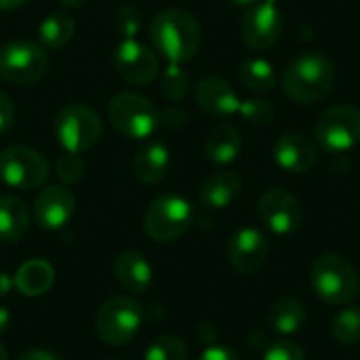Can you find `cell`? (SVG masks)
I'll return each mask as SVG.
<instances>
[{"instance_id":"d590c367","label":"cell","mask_w":360,"mask_h":360,"mask_svg":"<svg viewBox=\"0 0 360 360\" xmlns=\"http://www.w3.org/2000/svg\"><path fill=\"white\" fill-rule=\"evenodd\" d=\"M198 360H240V359H238V354H236L232 348L213 344V346H209V348L200 354V359Z\"/></svg>"},{"instance_id":"cb8c5ba5","label":"cell","mask_w":360,"mask_h":360,"mask_svg":"<svg viewBox=\"0 0 360 360\" xmlns=\"http://www.w3.org/2000/svg\"><path fill=\"white\" fill-rule=\"evenodd\" d=\"M306 319H308L306 304L300 297H293V295L281 297L270 308V314H268L270 327L276 333H281V335H293V333H297L306 325Z\"/></svg>"},{"instance_id":"484cf974","label":"cell","mask_w":360,"mask_h":360,"mask_svg":"<svg viewBox=\"0 0 360 360\" xmlns=\"http://www.w3.org/2000/svg\"><path fill=\"white\" fill-rule=\"evenodd\" d=\"M240 82L253 93H270L276 86V72L270 61L262 57H251L240 65Z\"/></svg>"},{"instance_id":"d6986e66","label":"cell","mask_w":360,"mask_h":360,"mask_svg":"<svg viewBox=\"0 0 360 360\" xmlns=\"http://www.w3.org/2000/svg\"><path fill=\"white\" fill-rule=\"evenodd\" d=\"M240 192L243 179L234 171H215L202 181L198 200L207 209H226L240 196Z\"/></svg>"},{"instance_id":"4dcf8cb0","label":"cell","mask_w":360,"mask_h":360,"mask_svg":"<svg viewBox=\"0 0 360 360\" xmlns=\"http://www.w3.org/2000/svg\"><path fill=\"white\" fill-rule=\"evenodd\" d=\"M114 30L122 40H131L141 30V13L133 4H124L114 15Z\"/></svg>"},{"instance_id":"4fadbf2b","label":"cell","mask_w":360,"mask_h":360,"mask_svg":"<svg viewBox=\"0 0 360 360\" xmlns=\"http://www.w3.org/2000/svg\"><path fill=\"white\" fill-rule=\"evenodd\" d=\"M114 68L116 74L129 84H150L158 76V57L150 46L139 42L137 38L122 40L114 49Z\"/></svg>"},{"instance_id":"83f0119b","label":"cell","mask_w":360,"mask_h":360,"mask_svg":"<svg viewBox=\"0 0 360 360\" xmlns=\"http://www.w3.org/2000/svg\"><path fill=\"white\" fill-rule=\"evenodd\" d=\"M190 91V74L181 63H169L160 74V93L169 101H181Z\"/></svg>"},{"instance_id":"603a6c76","label":"cell","mask_w":360,"mask_h":360,"mask_svg":"<svg viewBox=\"0 0 360 360\" xmlns=\"http://www.w3.org/2000/svg\"><path fill=\"white\" fill-rule=\"evenodd\" d=\"M55 281V270L46 259H30L15 274V287L25 297L44 295Z\"/></svg>"},{"instance_id":"b9f144b4","label":"cell","mask_w":360,"mask_h":360,"mask_svg":"<svg viewBox=\"0 0 360 360\" xmlns=\"http://www.w3.org/2000/svg\"><path fill=\"white\" fill-rule=\"evenodd\" d=\"M230 2H232L234 6H249V8H251V6L257 4L259 0H230Z\"/></svg>"},{"instance_id":"74e56055","label":"cell","mask_w":360,"mask_h":360,"mask_svg":"<svg viewBox=\"0 0 360 360\" xmlns=\"http://www.w3.org/2000/svg\"><path fill=\"white\" fill-rule=\"evenodd\" d=\"M13 285H15V281L6 272H0V297H4L13 289Z\"/></svg>"},{"instance_id":"f546056e","label":"cell","mask_w":360,"mask_h":360,"mask_svg":"<svg viewBox=\"0 0 360 360\" xmlns=\"http://www.w3.org/2000/svg\"><path fill=\"white\" fill-rule=\"evenodd\" d=\"M238 114L243 116L245 122L255 124V127H268V124L274 120V108H272L268 101L255 99V97L240 101Z\"/></svg>"},{"instance_id":"d6a6232c","label":"cell","mask_w":360,"mask_h":360,"mask_svg":"<svg viewBox=\"0 0 360 360\" xmlns=\"http://www.w3.org/2000/svg\"><path fill=\"white\" fill-rule=\"evenodd\" d=\"M264 360H306V352L300 344L295 342H276L272 344L266 354H264Z\"/></svg>"},{"instance_id":"9a60e30c","label":"cell","mask_w":360,"mask_h":360,"mask_svg":"<svg viewBox=\"0 0 360 360\" xmlns=\"http://www.w3.org/2000/svg\"><path fill=\"white\" fill-rule=\"evenodd\" d=\"M76 200L65 186H46L34 200V217L42 230H61L74 213Z\"/></svg>"},{"instance_id":"52a82bcc","label":"cell","mask_w":360,"mask_h":360,"mask_svg":"<svg viewBox=\"0 0 360 360\" xmlns=\"http://www.w3.org/2000/svg\"><path fill=\"white\" fill-rule=\"evenodd\" d=\"M143 306L133 297H112L108 300L95 319L97 335L108 346L129 344L141 329Z\"/></svg>"},{"instance_id":"836d02e7","label":"cell","mask_w":360,"mask_h":360,"mask_svg":"<svg viewBox=\"0 0 360 360\" xmlns=\"http://www.w3.org/2000/svg\"><path fill=\"white\" fill-rule=\"evenodd\" d=\"M160 124L167 129H181L188 124V114L179 108H167L160 112Z\"/></svg>"},{"instance_id":"8fae6325","label":"cell","mask_w":360,"mask_h":360,"mask_svg":"<svg viewBox=\"0 0 360 360\" xmlns=\"http://www.w3.org/2000/svg\"><path fill=\"white\" fill-rule=\"evenodd\" d=\"M257 213L262 224L278 236H289L297 232L304 221L300 198L283 188H272L264 192L257 205Z\"/></svg>"},{"instance_id":"277c9868","label":"cell","mask_w":360,"mask_h":360,"mask_svg":"<svg viewBox=\"0 0 360 360\" xmlns=\"http://www.w3.org/2000/svg\"><path fill=\"white\" fill-rule=\"evenodd\" d=\"M108 116L112 127L127 139H148L160 124V112L156 105L133 91L116 93L110 99Z\"/></svg>"},{"instance_id":"ee69618b","label":"cell","mask_w":360,"mask_h":360,"mask_svg":"<svg viewBox=\"0 0 360 360\" xmlns=\"http://www.w3.org/2000/svg\"><path fill=\"white\" fill-rule=\"evenodd\" d=\"M274 2H281V0H274Z\"/></svg>"},{"instance_id":"2e32d148","label":"cell","mask_w":360,"mask_h":360,"mask_svg":"<svg viewBox=\"0 0 360 360\" xmlns=\"http://www.w3.org/2000/svg\"><path fill=\"white\" fill-rule=\"evenodd\" d=\"M274 162L287 173H308L319 162V150L302 133H285L272 146Z\"/></svg>"},{"instance_id":"ba28073f","label":"cell","mask_w":360,"mask_h":360,"mask_svg":"<svg viewBox=\"0 0 360 360\" xmlns=\"http://www.w3.org/2000/svg\"><path fill=\"white\" fill-rule=\"evenodd\" d=\"M316 143L331 154L350 152L360 143V110L356 105H333L314 124Z\"/></svg>"},{"instance_id":"3957f363","label":"cell","mask_w":360,"mask_h":360,"mask_svg":"<svg viewBox=\"0 0 360 360\" xmlns=\"http://www.w3.org/2000/svg\"><path fill=\"white\" fill-rule=\"evenodd\" d=\"M312 291L331 306H346L360 297V276L356 268L338 253H325L312 264Z\"/></svg>"},{"instance_id":"60d3db41","label":"cell","mask_w":360,"mask_h":360,"mask_svg":"<svg viewBox=\"0 0 360 360\" xmlns=\"http://www.w3.org/2000/svg\"><path fill=\"white\" fill-rule=\"evenodd\" d=\"M84 2H86V0H59V4L65 6V8H80Z\"/></svg>"},{"instance_id":"e0dca14e","label":"cell","mask_w":360,"mask_h":360,"mask_svg":"<svg viewBox=\"0 0 360 360\" xmlns=\"http://www.w3.org/2000/svg\"><path fill=\"white\" fill-rule=\"evenodd\" d=\"M194 97H196L198 108L215 118L234 116L238 114V108H240V99L236 91L230 86V82H226L219 76L202 78L194 89Z\"/></svg>"},{"instance_id":"8992f818","label":"cell","mask_w":360,"mask_h":360,"mask_svg":"<svg viewBox=\"0 0 360 360\" xmlns=\"http://www.w3.org/2000/svg\"><path fill=\"white\" fill-rule=\"evenodd\" d=\"M53 131L65 152L80 154L91 150L103 135L99 114L84 103H70L55 116Z\"/></svg>"},{"instance_id":"f1b7e54d","label":"cell","mask_w":360,"mask_h":360,"mask_svg":"<svg viewBox=\"0 0 360 360\" xmlns=\"http://www.w3.org/2000/svg\"><path fill=\"white\" fill-rule=\"evenodd\" d=\"M143 360H188V346L175 335H162L148 346Z\"/></svg>"},{"instance_id":"44dd1931","label":"cell","mask_w":360,"mask_h":360,"mask_svg":"<svg viewBox=\"0 0 360 360\" xmlns=\"http://www.w3.org/2000/svg\"><path fill=\"white\" fill-rule=\"evenodd\" d=\"M243 150V135L232 124H219L215 127L207 139H205V156L213 165H230L238 158Z\"/></svg>"},{"instance_id":"1f68e13d","label":"cell","mask_w":360,"mask_h":360,"mask_svg":"<svg viewBox=\"0 0 360 360\" xmlns=\"http://www.w3.org/2000/svg\"><path fill=\"white\" fill-rule=\"evenodd\" d=\"M55 173L63 184H78L84 175V162L78 154L65 152L55 162Z\"/></svg>"},{"instance_id":"7402d4cb","label":"cell","mask_w":360,"mask_h":360,"mask_svg":"<svg viewBox=\"0 0 360 360\" xmlns=\"http://www.w3.org/2000/svg\"><path fill=\"white\" fill-rule=\"evenodd\" d=\"M30 213L21 198L11 194H0V240L17 243L27 234Z\"/></svg>"},{"instance_id":"9c48e42d","label":"cell","mask_w":360,"mask_h":360,"mask_svg":"<svg viewBox=\"0 0 360 360\" xmlns=\"http://www.w3.org/2000/svg\"><path fill=\"white\" fill-rule=\"evenodd\" d=\"M49 70L46 49L30 40H13L0 46V78L8 84L38 82Z\"/></svg>"},{"instance_id":"4316f807","label":"cell","mask_w":360,"mask_h":360,"mask_svg":"<svg viewBox=\"0 0 360 360\" xmlns=\"http://www.w3.org/2000/svg\"><path fill=\"white\" fill-rule=\"evenodd\" d=\"M331 335L342 346H354L360 342V308L350 306L338 312L331 321Z\"/></svg>"},{"instance_id":"ac0fdd59","label":"cell","mask_w":360,"mask_h":360,"mask_svg":"<svg viewBox=\"0 0 360 360\" xmlns=\"http://www.w3.org/2000/svg\"><path fill=\"white\" fill-rule=\"evenodd\" d=\"M169 165V148L160 141H150L141 146L133 156V177L143 186H154L165 179Z\"/></svg>"},{"instance_id":"8d00e7d4","label":"cell","mask_w":360,"mask_h":360,"mask_svg":"<svg viewBox=\"0 0 360 360\" xmlns=\"http://www.w3.org/2000/svg\"><path fill=\"white\" fill-rule=\"evenodd\" d=\"M17 360H59L55 354L46 352V350H30L25 354H21Z\"/></svg>"},{"instance_id":"30bf717a","label":"cell","mask_w":360,"mask_h":360,"mask_svg":"<svg viewBox=\"0 0 360 360\" xmlns=\"http://www.w3.org/2000/svg\"><path fill=\"white\" fill-rule=\"evenodd\" d=\"M49 179L46 160L27 146H8L0 152V181L15 190H36Z\"/></svg>"},{"instance_id":"7bdbcfd3","label":"cell","mask_w":360,"mask_h":360,"mask_svg":"<svg viewBox=\"0 0 360 360\" xmlns=\"http://www.w3.org/2000/svg\"><path fill=\"white\" fill-rule=\"evenodd\" d=\"M0 360H8V354H6V350H4L2 344H0Z\"/></svg>"},{"instance_id":"d4e9b609","label":"cell","mask_w":360,"mask_h":360,"mask_svg":"<svg viewBox=\"0 0 360 360\" xmlns=\"http://www.w3.org/2000/svg\"><path fill=\"white\" fill-rule=\"evenodd\" d=\"M76 32V23L68 13H51L42 19L38 25V40L46 51H59L63 49Z\"/></svg>"},{"instance_id":"6da1fadb","label":"cell","mask_w":360,"mask_h":360,"mask_svg":"<svg viewBox=\"0 0 360 360\" xmlns=\"http://www.w3.org/2000/svg\"><path fill=\"white\" fill-rule=\"evenodd\" d=\"M150 38L154 49L169 63H186L198 53L202 32L192 13L181 8H167L152 19Z\"/></svg>"},{"instance_id":"5b68a950","label":"cell","mask_w":360,"mask_h":360,"mask_svg":"<svg viewBox=\"0 0 360 360\" xmlns=\"http://www.w3.org/2000/svg\"><path fill=\"white\" fill-rule=\"evenodd\" d=\"M194 211L188 198L169 192L156 196L143 215V230L156 243H171L188 232L192 226Z\"/></svg>"},{"instance_id":"5bb4252c","label":"cell","mask_w":360,"mask_h":360,"mask_svg":"<svg viewBox=\"0 0 360 360\" xmlns=\"http://www.w3.org/2000/svg\"><path fill=\"white\" fill-rule=\"evenodd\" d=\"M268 238L262 230L247 226L236 230L228 240V262L238 274L257 272L268 257Z\"/></svg>"},{"instance_id":"f35d334b","label":"cell","mask_w":360,"mask_h":360,"mask_svg":"<svg viewBox=\"0 0 360 360\" xmlns=\"http://www.w3.org/2000/svg\"><path fill=\"white\" fill-rule=\"evenodd\" d=\"M8 325H11V316H8V310L6 308H2L0 306V335L8 329Z\"/></svg>"},{"instance_id":"7c38bea8","label":"cell","mask_w":360,"mask_h":360,"mask_svg":"<svg viewBox=\"0 0 360 360\" xmlns=\"http://www.w3.org/2000/svg\"><path fill=\"white\" fill-rule=\"evenodd\" d=\"M274 0H259L253 4L240 21V38L253 51H266L274 46L283 34V13Z\"/></svg>"},{"instance_id":"ab89813d","label":"cell","mask_w":360,"mask_h":360,"mask_svg":"<svg viewBox=\"0 0 360 360\" xmlns=\"http://www.w3.org/2000/svg\"><path fill=\"white\" fill-rule=\"evenodd\" d=\"M25 0H0V11H13L17 6H21Z\"/></svg>"},{"instance_id":"7a4b0ae2","label":"cell","mask_w":360,"mask_h":360,"mask_svg":"<svg viewBox=\"0 0 360 360\" xmlns=\"http://www.w3.org/2000/svg\"><path fill=\"white\" fill-rule=\"evenodd\" d=\"M335 84L333 61L316 51L302 53L287 63L281 74L283 91L297 103L323 101Z\"/></svg>"},{"instance_id":"ffe728a7","label":"cell","mask_w":360,"mask_h":360,"mask_svg":"<svg viewBox=\"0 0 360 360\" xmlns=\"http://www.w3.org/2000/svg\"><path fill=\"white\" fill-rule=\"evenodd\" d=\"M114 276L124 291L141 295L152 285V266L139 251H124L114 262Z\"/></svg>"},{"instance_id":"e575fe53","label":"cell","mask_w":360,"mask_h":360,"mask_svg":"<svg viewBox=\"0 0 360 360\" xmlns=\"http://www.w3.org/2000/svg\"><path fill=\"white\" fill-rule=\"evenodd\" d=\"M15 122V105L8 95L0 93V135H4Z\"/></svg>"}]
</instances>
